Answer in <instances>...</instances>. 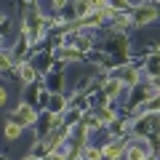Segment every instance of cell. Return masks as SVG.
<instances>
[{
    "label": "cell",
    "mask_w": 160,
    "mask_h": 160,
    "mask_svg": "<svg viewBox=\"0 0 160 160\" xmlns=\"http://www.w3.org/2000/svg\"><path fill=\"white\" fill-rule=\"evenodd\" d=\"M13 123H19V126H35L38 123V112H35L29 104H19L16 112H13Z\"/></svg>",
    "instance_id": "obj_1"
},
{
    "label": "cell",
    "mask_w": 160,
    "mask_h": 160,
    "mask_svg": "<svg viewBox=\"0 0 160 160\" xmlns=\"http://www.w3.org/2000/svg\"><path fill=\"white\" fill-rule=\"evenodd\" d=\"M19 136H22V126L13 123V120H8V123H6V139H8V142H16Z\"/></svg>",
    "instance_id": "obj_6"
},
{
    "label": "cell",
    "mask_w": 160,
    "mask_h": 160,
    "mask_svg": "<svg viewBox=\"0 0 160 160\" xmlns=\"http://www.w3.org/2000/svg\"><path fill=\"white\" fill-rule=\"evenodd\" d=\"M0 104H6V91L0 88Z\"/></svg>",
    "instance_id": "obj_14"
},
{
    "label": "cell",
    "mask_w": 160,
    "mask_h": 160,
    "mask_svg": "<svg viewBox=\"0 0 160 160\" xmlns=\"http://www.w3.org/2000/svg\"><path fill=\"white\" fill-rule=\"evenodd\" d=\"M120 152H123V142H112V144H107V147L102 149V158L104 160H118Z\"/></svg>",
    "instance_id": "obj_4"
},
{
    "label": "cell",
    "mask_w": 160,
    "mask_h": 160,
    "mask_svg": "<svg viewBox=\"0 0 160 160\" xmlns=\"http://www.w3.org/2000/svg\"><path fill=\"white\" fill-rule=\"evenodd\" d=\"M86 3H88V8H91V11H93V8H104V3H107V0H86Z\"/></svg>",
    "instance_id": "obj_12"
},
{
    "label": "cell",
    "mask_w": 160,
    "mask_h": 160,
    "mask_svg": "<svg viewBox=\"0 0 160 160\" xmlns=\"http://www.w3.org/2000/svg\"><path fill=\"white\" fill-rule=\"evenodd\" d=\"M8 67H11V53H8V51H0V72L8 69Z\"/></svg>",
    "instance_id": "obj_10"
},
{
    "label": "cell",
    "mask_w": 160,
    "mask_h": 160,
    "mask_svg": "<svg viewBox=\"0 0 160 160\" xmlns=\"http://www.w3.org/2000/svg\"><path fill=\"white\" fill-rule=\"evenodd\" d=\"M120 88H123V83H120V78H112V80H107V83H104V96H118L120 93Z\"/></svg>",
    "instance_id": "obj_5"
},
{
    "label": "cell",
    "mask_w": 160,
    "mask_h": 160,
    "mask_svg": "<svg viewBox=\"0 0 160 160\" xmlns=\"http://www.w3.org/2000/svg\"><path fill=\"white\" fill-rule=\"evenodd\" d=\"M48 107H51V115H59V112L64 109V99H62V96L56 93V96L51 99V104H48Z\"/></svg>",
    "instance_id": "obj_8"
},
{
    "label": "cell",
    "mask_w": 160,
    "mask_h": 160,
    "mask_svg": "<svg viewBox=\"0 0 160 160\" xmlns=\"http://www.w3.org/2000/svg\"><path fill=\"white\" fill-rule=\"evenodd\" d=\"M86 158H88V160H104V158H102V149H93V147L86 149Z\"/></svg>",
    "instance_id": "obj_11"
},
{
    "label": "cell",
    "mask_w": 160,
    "mask_h": 160,
    "mask_svg": "<svg viewBox=\"0 0 160 160\" xmlns=\"http://www.w3.org/2000/svg\"><path fill=\"white\" fill-rule=\"evenodd\" d=\"M144 160H155V155H147V158H144Z\"/></svg>",
    "instance_id": "obj_15"
},
{
    "label": "cell",
    "mask_w": 160,
    "mask_h": 160,
    "mask_svg": "<svg viewBox=\"0 0 160 160\" xmlns=\"http://www.w3.org/2000/svg\"><path fill=\"white\" fill-rule=\"evenodd\" d=\"M155 19H158V8L149 3V6H139L136 13H133V24H139V27H144V24H152Z\"/></svg>",
    "instance_id": "obj_2"
},
{
    "label": "cell",
    "mask_w": 160,
    "mask_h": 160,
    "mask_svg": "<svg viewBox=\"0 0 160 160\" xmlns=\"http://www.w3.org/2000/svg\"><path fill=\"white\" fill-rule=\"evenodd\" d=\"M27 160H38V158H27Z\"/></svg>",
    "instance_id": "obj_16"
},
{
    "label": "cell",
    "mask_w": 160,
    "mask_h": 160,
    "mask_svg": "<svg viewBox=\"0 0 160 160\" xmlns=\"http://www.w3.org/2000/svg\"><path fill=\"white\" fill-rule=\"evenodd\" d=\"M0 22H3V13H0Z\"/></svg>",
    "instance_id": "obj_17"
},
{
    "label": "cell",
    "mask_w": 160,
    "mask_h": 160,
    "mask_svg": "<svg viewBox=\"0 0 160 160\" xmlns=\"http://www.w3.org/2000/svg\"><path fill=\"white\" fill-rule=\"evenodd\" d=\"M67 6V0H53V8H64Z\"/></svg>",
    "instance_id": "obj_13"
},
{
    "label": "cell",
    "mask_w": 160,
    "mask_h": 160,
    "mask_svg": "<svg viewBox=\"0 0 160 160\" xmlns=\"http://www.w3.org/2000/svg\"><path fill=\"white\" fill-rule=\"evenodd\" d=\"M149 155V142L147 139H139V144L126 149V160H144Z\"/></svg>",
    "instance_id": "obj_3"
},
{
    "label": "cell",
    "mask_w": 160,
    "mask_h": 160,
    "mask_svg": "<svg viewBox=\"0 0 160 160\" xmlns=\"http://www.w3.org/2000/svg\"><path fill=\"white\" fill-rule=\"evenodd\" d=\"M19 75H22L24 83H32V80L38 78V75H35V67H32V64H22V67H19Z\"/></svg>",
    "instance_id": "obj_7"
},
{
    "label": "cell",
    "mask_w": 160,
    "mask_h": 160,
    "mask_svg": "<svg viewBox=\"0 0 160 160\" xmlns=\"http://www.w3.org/2000/svg\"><path fill=\"white\" fill-rule=\"evenodd\" d=\"M120 83H128V86H136V83H139V72H136V69H128V72H126V78H120Z\"/></svg>",
    "instance_id": "obj_9"
}]
</instances>
